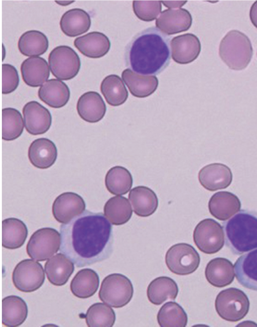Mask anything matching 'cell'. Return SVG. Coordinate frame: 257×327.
<instances>
[{
  "label": "cell",
  "mask_w": 257,
  "mask_h": 327,
  "mask_svg": "<svg viewBox=\"0 0 257 327\" xmlns=\"http://www.w3.org/2000/svg\"><path fill=\"white\" fill-rule=\"evenodd\" d=\"M233 266L229 260L217 257L207 264L205 276L207 281L216 287H223L230 284L234 278Z\"/></svg>",
  "instance_id": "obj_23"
},
{
  "label": "cell",
  "mask_w": 257,
  "mask_h": 327,
  "mask_svg": "<svg viewBox=\"0 0 257 327\" xmlns=\"http://www.w3.org/2000/svg\"><path fill=\"white\" fill-rule=\"evenodd\" d=\"M232 177L231 169L220 163L208 164L201 168L198 173L200 184L210 191L228 187L232 182Z\"/></svg>",
  "instance_id": "obj_14"
},
{
  "label": "cell",
  "mask_w": 257,
  "mask_h": 327,
  "mask_svg": "<svg viewBox=\"0 0 257 327\" xmlns=\"http://www.w3.org/2000/svg\"><path fill=\"white\" fill-rule=\"evenodd\" d=\"M44 268L49 281L58 286L65 284L74 270L73 263L63 253H58L49 259Z\"/></svg>",
  "instance_id": "obj_25"
},
{
  "label": "cell",
  "mask_w": 257,
  "mask_h": 327,
  "mask_svg": "<svg viewBox=\"0 0 257 327\" xmlns=\"http://www.w3.org/2000/svg\"><path fill=\"white\" fill-rule=\"evenodd\" d=\"M192 18L189 12L185 9L165 10L156 19V26L163 33L171 35L189 29Z\"/></svg>",
  "instance_id": "obj_15"
},
{
  "label": "cell",
  "mask_w": 257,
  "mask_h": 327,
  "mask_svg": "<svg viewBox=\"0 0 257 327\" xmlns=\"http://www.w3.org/2000/svg\"><path fill=\"white\" fill-rule=\"evenodd\" d=\"M215 307L221 318L228 321L236 322L247 314L249 300L242 290L230 287L222 290L217 294Z\"/></svg>",
  "instance_id": "obj_5"
},
{
  "label": "cell",
  "mask_w": 257,
  "mask_h": 327,
  "mask_svg": "<svg viewBox=\"0 0 257 327\" xmlns=\"http://www.w3.org/2000/svg\"><path fill=\"white\" fill-rule=\"evenodd\" d=\"M134 294L133 285L131 280L120 273H112L102 280L98 292L100 300L116 308L128 304Z\"/></svg>",
  "instance_id": "obj_6"
},
{
  "label": "cell",
  "mask_w": 257,
  "mask_h": 327,
  "mask_svg": "<svg viewBox=\"0 0 257 327\" xmlns=\"http://www.w3.org/2000/svg\"><path fill=\"white\" fill-rule=\"evenodd\" d=\"M28 309L21 297L10 295L2 300V323L9 327L21 325L26 319Z\"/></svg>",
  "instance_id": "obj_29"
},
{
  "label": "cell",
  "mask_w": 257,
  "mask_h": 327,
  "mask_svg": "<svg viewBox=\"0 0 257 327\" xmlns=\"http://www.w3.org/2000/svg\"><path fill=\"white\" fill-rule=\"evenodd\" d=\"M178 292V285L173 279L167 276H160L150 282L147 294L150 302L159 305L167 300H175Z\"/></svg>",
  "instance_id": "obj_30"
},
{
  "label": "cell",
  "mask_w": 257,
  "mask_h": 327,
  "mask_svg": "<svg viewBox=\"0 0 257 327\" xmlns=\"http://www.w3.org/2000/svg\"><path fill=\"white\" fill-rule=\"evenodd\" d=\"M41 101L51 107L59 108L68 102L70 92L68 85L57 79H50L43 83L38 92Z\"/></svg>",
  "instance_id": "obj_21"
},
{
  "label": "cell",
  "mask_w": 257,
  "mask_h": 327,
  "mask_svg": "<svg viewBox=\"0 0 257 327\" xmlns=\"http://www.w3.org/2000/svg\"><path fill=\"white\" fill-rule=\"evenodd\" d=\"M91 23L88 13L81 9L74 8L63 14L60 21V27L65 35L74 37L88 31Z\"/></svg>",
  "instance_id": "obj_27"
},
{
  "label": "cell",
  "mask_w": 257,
  "mask_h": 327,
  "mask_svg": "<svg viewBox=\"0 0 257 327\" xmlns=\"http://www.w3.org/2000/svg\"><path fill=\"white\" fill-rule=\"evenodd\" d=\"M222 226L226 246L233 254L257 248V212L241 209Z\"/></svg>",
  "instance_id": "obj_3"
},
{
  "label": "cell",
  "mask_w": 257,
  "mask_h": 327,
  "mask_svg": "<svg viewBox=\"0 0 257 327\" xmlns=\"http://www.w3.org/2000/svg\"><path fill=\"white\" fill-rule=\"evenodd\" d=\"M60 251L77 267L107 259L112 251V228L102 212L85 210L60 227Z\"/></svg>",
  "instance_id": "obj_1"
},
{
  "label": "cell",
  "mask_w": 257,
  "mask_h": 327,
  "mask_svg": "<svg viewBox=\"0 0 257 327\" xmlns=\"http://www.w3.org/2000/svg\"><path fill=\"white\" fill-rule=\"evenodd\" d=\"M55 3H56L57 4L62 6H66L69 5H70L71 4L74 3L75 1H55Z\"/></svg>",
  "instance_id": "obj_44"
},
{
  "label": "cell",
  "mask_w": 257,
  "mask_h": 327,
  "mask_svg": "<svg viewBox=\"0 0 257 327\" xmlns=\"http://www.w3.org/2000/svg\"><path fill=\"white\" fill-rule=\"evenodd\" d=\"M45 279L42 265L32 259H24L15 266L12 273L15 287L23 292H32L43 284Z\"/></svg>",
  "instance_id": "obj_11"
},
{
  "label": "cell",
  "mask_w": 257,
  "mask_h": 327,
  "mask_svg": "<svg viewBox=\"0 0 257 327\" xmlns=\"http://www.w3.org/2000/svg\"><path fill=\"white\" fill-rule=\"evenodd\" d=\"M133 9L135 15L145 22L154 21L162 10L160 1H134Z\"/></svg>",
  "instance_id": "obj_40"
},
{
  "label": "cell",
  "mask_w": 257,
  "mask_h": 327,
  "mask_svg": "<svg viewBox=\"0 0 257 327\" xmlns=\"http://www.w3.org/2000/svg\"><path fill=\"white\" fill-rule=\"evenodd\" d=\"M61 236L55 229L42 228L31 236L26 246L28 256L38 261H44L56 254L60 248Z\"/></svg>",
  "instance_id": "obj_7"
},
{
  "label": "cell",
  "mask_w": 257,
  "mask_h": 327,
  "mask_svg": "<svg viewBox=\"0 0 257 327\" xmlns=\"http://www.w3.org/2000/svg\"><path fill=\"white\" fill-rule=\"evenodd\" d=\"M26 224L21 220L9 217L2 221V246L8 249L22 247L28 236Z\"/></svg>",
  "instance_id": "obj_31"
},
{
  "label": "cell",
  "mask_w": 257,
  "mask_h": 327,
  "mask_svg": "<svg viewBox=\"0 0 257 327\" xmlns=\"http://www.w3.org/2000/svg\"><path fill=\"white\" fill-rule=\"evenodd\" d=\"M49 68L53 75L61 80L75 77L81 67L80 59L70 47L60 45L56 47L48 56Z\"/></svg>",
  "instance_id": "obj_8"
},
{
  "label": "cell",
  "mask_w": 257,
  "mask_h": 327,
  "mask_svg": "<svg viewBox=\"0 0 257 327\" xmlns=\"http://www.w3.org/2000/svg\"><path fill=\"white\" fill-rule=\"evenodd\" d=\"M24 125L26 131L32 135L47 132L52 124L49 111L37 101H30L23 108Z\"/></svg>",
  "instance_id": "obj_13"
},
{
  "label": "cell",
  "mask_w": 257,
  "mask_h": 327,
  "mask_svg": "<svg viewBox=\"0 0 257 327\" xmlns=\"http://www.w3.org/2000/svg\"><path fill=\"white\" fill-rule=\"evenodd\" d=\"M128 198L133 210L137 215L147 217L153 214L158 206L157 195L151 188L145 186H138L131 190Z\"/></svg>",
  "instance_id": "obj_28"
},
{
  "label": "cell",
  "mask_w": 257,
  "mask_h": 327,
  "mask_svg": "<svg viewBox=\"0 0 257 327\" xmlns=\"http://www.w3.org/2000/svg\"><path fill=\"white\" fill-rule=\"evenodd\" d=\"M157 321L161 327H185L188 322L187 313L178 303H165L157 314Z\"/></svg>",
  "instance_id": "obj_37"
},
{
  "label": "cell",
  "mask_w": 257,
  "mask_h": 327,
  "mask_svg": "<svg viewBox=\"0 0 257 327\" xmlns=\"http://www.w3.org/2000/svg\"><path fill=\"white\" fill-rule=\"evenodd\" d=\"M18 47L21 53L25 56L38 57L47 51L49 41L43 33L37 30H29L20 36Z\"/></svg>",
  "instance_id": "obj_33"
},
{
  "label": "cell",
  "mask_w": 257,
  "mask_h": 327,
  "mask_svg": "<svg viewBox=\"0 0 257 327\" xmlns=\"http://www.w3.org/2000/svg\"><path fill=\"white\" fill-rule=\"evenodd\" d=\"M86 204L83 198L76 193L65 192L59 195L52 205V213L60 223L66 224L82 213Z\"/></svg>",
  "instance_id": "obj_12"
},
{
  "label": "cell",
  "mask_w": 257,
  "mask_h": 327,
  "mask_svg": "<svg viewBox=\"0 0 257 327\" xmlns=\"http://www.w3.org/2000/svg\"><path fill=\"white\" fill-rule=\"evenodd\" d=\"M74 45L83 55L91 58H99L108 53L110 42L103 33L94 31L76 38Z\"/></svg>",
  "instance_id": "obj_17"
},
{
  "label": "cell",
  "mask_w": 257,
  "mask_h": 327,
  "mask_svg": "<svg viewBox=\"0 0 257 327\" xmlns=\"http://www.w3.org/2000/svg\"><path fill=\"white\" fill-rule=\"evenodd\" d=\"M172 57L180 64L190 63L199 56L201 49L199 38L192 33L174 37L171 42Z\"/></svg>",
  "instance_id": "obj_16"
},
{
  "label": "cell",
  "mask_w": 257,
  "mask_h": 327,
  "mask_svg": "<svg viewBox=\"0 0 257 327\" xmlns=\"http://www.w3.org/2000/svg\"><path fill=\"white\" fill-rule=\"evenodd\" d=\"M28 155L34 166L41 169H47L55 163L57 158V149L50 139L40 138L31 143Z\"/></svg>",
  "instance_id": "obj_19"
},
{
  "label": "cell",
  "mask_w": 257,
  "mask_h": 327,
  "mask_svg": "<svg viewBox=\"0 0 257 327\" xmlns=\"http://www.w3.org/2000/svg\"><path fill=\"white\" fill-rule=\"evenodd\" d=\"M193 238L198 249L207 254L218 252L224 244V233L222 226L210 218L204 219L196 225Z\"/></svg>",
  "instance_id": "obj_10"
},
{
  "label": "cell",
  "mask_w": 257,
  "mask_h": 327,
  "mask_svg": "<svg viewBox=\"0 0 257 327\" xmlns=\"http://www.w3.org/2000/svg\"><path fill=\"white\" fill-rule=\"evenodd\" d=\"M187 1H162L161 3L169 9L180 8L183 6Z\"/></svg>",
  "instance_id": "obj_43"
},
{
  "label": "cell",
  "mask_w": 257,
  "mask_h": 327,
  "mask_svg": "<svg viewBox=\"0 0 257 327\" xmlns=\"http://www.w3.org/2000/svg\"><path fill=\"white\" fill-rule=\"evenodd\" d=\"M21 72L24 82L28 86L37 87L47 81L50 69L47 61L41 57H31L21 64Z\"/></svg>",
  "instance_id": "obj_24"
},
{
  "label": "cell",
  "mask_w": 257,
  "mask_h": 327,
  "mask_svg": "<svg viewBox=\"0 0 257 327\" xmlns=\"http://www.w3.org/2000/svg\"><path fill=\"white\" fill-rule=\"evenodd\" d=\"M100 91L107 103L113 106L124 103L128 95L122 80L115 74L107 75L102 80Z\"/></svg>",
  "instance_id": "obj_35"
},
{
  "label": "cell",
  "mask_w": 257,
  "mask_h": 327,
  "mask_svg": "<svg viewBox=\"0 0 257 327\" xmlns=\"http://www.w3.org/2000/svg\"><path fill=\"white\" fill-rule=\"evenodd\" d=\"M126 65L142 75H157L171 59L170 37L152 27L136 35L126 47Z\"/></svg>",
  "instance_id": "obj_2"
},
{
  "label": "cell",
  "mask_w": 257,
  "mask_h": 327,
  "mask_svg": "<svg viewBox=\"0 0 257 327\" xmlns=\"http://www.w3.org/2000/svg\"><path fill=\"white\" fill-rule=\"evenodd\" d=\"M241 202L234 194L226 191L215 193L208 202L210 214L219 221H225L238 212Z\"/></svg>",
  "instance_id": "obj_20"
},
{
  "label": "cell",
  "mask_w": 257,
  "mask_h": 327,
  "mask_svg": "<svg viewBox=\"0 0 257 327\" xmlns=\"http://www.w3.org/2000/svg\"><path fill=\"white\" fill-rule=\"evenodd\" d=\"M253 49L249 38L236 30L229 31L222 39L219 46V55L231 69L241 70L250 63Z\"/></svg>",
  "instance_id": "obj_4"
},
{
  "label": "cell",
  "mask_w": 257,
  "mask_h": 327,
  "mask_svg": "<svg viewBox=\"0 0 257 327\" xmlns=\"http://www.w3.org/2000/svg\"><path fill=\"white\" fill-rule=\"evenodd\" d=\"M24 123L20 112L16 108L6 107L2 110V139L13 141L22 134Z\"/></svg>",
  "instance_id": "obj_38"
},
{
  "label": "cell",
  "mask_w": 257,
  "mask_h": 327,
  "mask_svg": "<svg viewBox=\"0 0 257 327\" xmlns=\"http://www.w3.org/2000/svg\"><path fill=\"white\" fill-rule=\"evenodd\" d=\"M78 114L84 121L95 123L104 116L106 107L99 93L89 91L84 93L79 98L76 105Z\"/></svg>",
  "instance_id": "obj_18"
},
{
  "label": "cell",
  "mask_w": 257,
  "mask_h": 327,
  "mask_svg": "<svg viewBox=\"0 0 257 327\" xmlns=\"http://www.w3.org/2000/svg\"><path fill=\"white\" fill-rule=\"evenodd\" d=\"M200 256L195 249L187 243L171 246L165 255V262L169 270L177 275H187L195 272L199 266Z\"/></svg>",
  "instance_id": "obj_9"
},
{
  "label": "cell",
  "mask_w": 257,
  "mask_h": 327,
  "mask_svg": "<svg viewBox=\"0 0 257 327\" xmlns=\"http://www.w3.org/2000/svg\"><path fill=\"white\" fill-rule=\"evenodd\" d=\"M234 270L239 284L257 291V249L240 256L234 263Z\"/></svg>",
  "instance_id": "obj_22"
},
{
  "label": "cell",
  "mask_w": 257,
  "mask_h": 327,
  "mask_svg": "<svg viewBox=\"0 0 257 327\" xmlns=\"http://www.w3.org/2000/svg\"><path fill=\"white\" fill-rule=\"evenodd\" d=\"M121 77L131 93L139 98L151 95L156 91L159 84L156 76L141 75L128 68L122 71Z\"/></svg>",
  "instance_id": "obj_26"
},
{
  "label": "cell",
  "mask_w": 257,
  "mask_h": 327,
  "mask_svg": "<svg viewBox=\"0 0 257 327\" xmlns=\"http://www.w3.org/2000/svg\"><path fill=\"white\" fill-rule=\"evenodd\" d=\"M19 76L16 68L11 64H2V93L14 91L19 84Z\"/></svg>",
  "instance_id": "obj_41"
},
{
  "label": "cell",
  "mask_w": 257,
  "mask_h": 327,
  "mask_svg": "<svg viewBox=\"0 0 257 327\" xmlns=\"http://www.w3.org/2000/svg\"><path fill=\"white\" fill-rule=\"evenodd\" d=\"M104 215L113 225H122L131 218L133 210L128 199L122 196L110 198L103 207Z\"/></svg>",
  "instance_id": "obj_34"
},
{
  "label": "cell",
  "mask_w": 257,
  "mask_h": 327,
  "mask_svg": "<svg viewBox=\"0 0 257 327\" xmlns=\"http://www.w3.org/2000/svg\"><path fill=\"white\" fill-rule=\"evenodd\" d=\"M133 177L125 168L115 166L111 168L106 174L105 185L107 190L114 195L127 193L133 185Z\"/></svg>",
  "instance_id": "obj_36"
},
{
  "label": "cell",
  "mask_w": 257,
  "mask_h": 327,
  "mask_svg": "<svg viewBox=\"0 0 257 327\" xmlns=\"http://www.w3.org/2000/svg\"><path fill=\"white\" fill-rule=\"evenodd\" d=\"M99 284L97 273L90 268L82 269L72 279L70 288L72 293L79 298H87L96 292Z\"/></svg>",
  "instance_id": "obj_32"
},
{
  "label": "cell",
  "mask_w": 257,
  "mask_h": 327,
  "mask_svg": "<svg viewBox=\"0 0 257 327\" xmlns=\"http://www.w3.org/2000/svg\"><path fill=\"white\" fill-rule=\"evenodd\" d=\"M249 18L252 25L257 28V1H255L250 7Z\"/></svg>",
  "instance_id": "obj_42"
},
{
  "label": "cell",
  "mask_w": 257,
  "mask_h": 327,
  "mask_svg": "<svg viewBox=\"0 0 257 327\" xmlns=\"http://www.w3.org/2000/svg\"><path fill=\"white\" fill-rule=\"evenodd\" d=\"M85 318L89 327H111L115 321V314L109 306L97 302L88 308Z\"/></svg>",
  "instance_id": "obj_39"
}]
</instances>
